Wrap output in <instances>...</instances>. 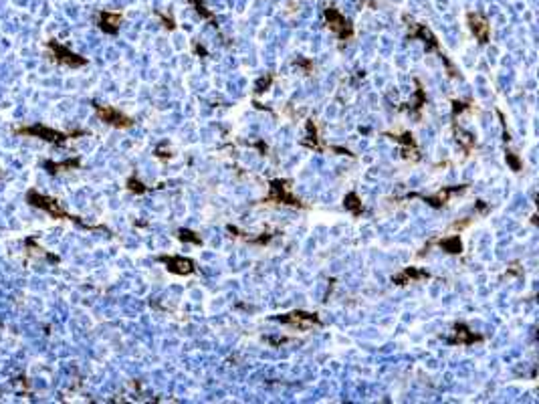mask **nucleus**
<instances>
[{"instance_id": "f257e3e1", "label": "nucleus", "mask_w": 539, "mask_h": 404, "mask_svg": "<svg viewBox=\"0 0 539 404\" xmlns=\"http://www.w3.org/2000/svg\"><path fill=\"white\" fill-rule=\"evenodd\" d=\"M325 18H327V27L337 33L339 36H349L351 34V27L347 25V21L341 16V12H337L336 8H327L325 10Z\"/></svg>"}, {"instance_id": "f03ea898", "label": "nucleus", "mask_w": 539, "mask_h": 404, "mask_svg": "<svg viewBox=\"0 0 539 404\" xmlns=\"http://www.w3.org/2000/svg\"><path fill=\"white\" fill-rule=\"evenodd\" d=\"M467 21H469V27H471L472 34H474L481 43H487V38H489V23H487V18H485L483 14H479V12H469V14H467Z\"/></svg>"}, {"instance_id": "7ed1b4c3", "label": "nucleus", "mask_w": 539, "mask_h": 404, "mask_svg": "<svg viewBox=\"0 0 539 404\" xmlns=\"http://www.w3.org/2000/svg\"><path fill=\"white\" fill-rule=\"evenodd\" d=\"M101 21H103V25H101L103 29H107V31H115V29H117V25H119V21H121V14L103 12Z\"/></svg>"}]
</instances>
